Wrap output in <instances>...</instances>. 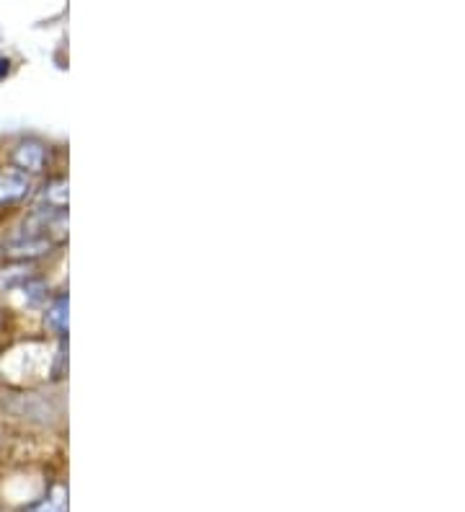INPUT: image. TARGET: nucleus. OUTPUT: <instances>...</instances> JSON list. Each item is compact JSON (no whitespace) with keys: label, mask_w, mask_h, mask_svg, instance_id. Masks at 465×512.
Segmentation results:
<instances>
[{"label":"nucleus","mask_w":465,"mask_h":512,"mask_svg":"<svg viewBox=\"0 0 465 512\" xmlns=\"http://www.w3.org/2000/svg\"><path fill=\"white\" fill-rule=\"evenodd\" d=\"M31 189L29 174L19 169H0V205L24 200Z\"/></svg>","instance_id":"obj_1"},{"label":"nucleus","mask_w":465,"mask_h":512,"mask_svg":"<svg viewBox=\"0 0 465 512\" xmlns=\"http://www.w3.org/2000/svg\"><path fill=\"white\" fill-rule=\"evenodd\" d=\"M13 161H16V169L24 171V174H37L44 169V161H47V150L37 140H26L16 148L13 153Z\"/></svg>","instance_id":"obj_2"},{"label":"nucleus","mask_w":465,"mask_h":512,"mask_svg":"<svg viewBox=\"0 0 465 512\" xmlns=\"http://www.w3.org/2000/svg\"><path fill=\"white\" fill-rule=\"evenodd\" d=\"M26 512H68V494H65V489L57 487L55 492L47 494L37 505H31Z\"/></svg>","instance_id":"obj_3"},{"label":"nucleus","mask_w":465,"mask_h":512,"mask_svg":"<svg viewBox=\"0 0 465 512\" xmlns=\"http://www.w3.org/2000/svg\"><path fill=\"white\" fill-rule=\"evenodd\" d=\"M47 324H50L57 334H65V331H68V298H65V295L57 298L50 306V311H47Z\"/></svg>","instance_id":"obj_4"},{"label":"nucleus","mask_w":465,"mask_h":512,"mask_svg":"<svg viewBox=\"0 0 465 512\" xmlns=\"http://www.w3.org/2000/svg\"><path fill=\"white\" fill-rule=\"evenodd\" d=\"M8 73H11V63H8L6 57H0V81H3Z\"/></svg>","instance_id":"obj_5"}]
</instances>
